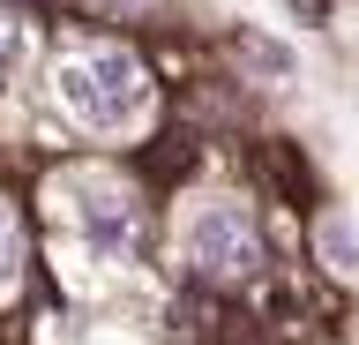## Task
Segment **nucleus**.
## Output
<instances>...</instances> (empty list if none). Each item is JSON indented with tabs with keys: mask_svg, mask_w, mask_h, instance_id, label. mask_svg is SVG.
Wrapping results in <instances>:
<instances>
[{
	"mask_svg": "<svg viewBox=\"0 0 359 345\" xmlns=\"http://www.w3.org/2000/svg\"><path fill=\"white\" fill-rule=\"evenodd\" d=\"M53 98L67 120H83L90 136H120L150 113V75L128 46H83L53 68Z\"/></svg>",
	"mask_w": 359,
	"mask_h": 345,
	"instance_id": "obj_1",
	"label": "nucleus"
},
{
	"mask_svg": "<svg viewBox=\"0 0 359 345\" xmlns=\"http://www.w3.org/2000/svg\"><path fill=\"white\" fill-rule=\"evenodd\" d=\"M187 263H195L202 278H217V285L255 278V263H262V233H255V218H247L240 203L195 210V226H187Z\"/></svg>",
	"mask_w": 359,
	"mask_h": 345,
	"instance_id": "obj_2",
	"label": "nucleus"
},
{
	"mask_svg": "<svg viewBox=\"0 0 359 345\" xmlns=\"http://www.w3.org/2000/svg\"><path fill=\"white\" fill-rule=\"evenodd\" d=\"M83 233H90V248L128 255L135 248V203L120 188H83Z\"/></svg>",
	"mask_w": 359,
	"mask_h": 345,
	"instance_id": "obj_3",
	"label": "nucleus"
},
{
	"mask_svg": "<svg viewBox=\"0 0 359 345\" xmlns=\"http://www.w3.org/2000/svg\"><path fill=\"white\" fill-rule=\"evenodd\" d=\"M15 278H22V226H15V210L0 203V293H15Z\"/></svg>",
	"mask_w": 359,
	"mask_h": 345,
	"instance_id": "obj_4",
	"label": "nucleus"
},
{
	"mask_svg": "<svg viewBox=\"0 0 359 345\" xmlns=\"http://www.w3.org/2000/svg\"><path fill=\"white\" fill-rule=\"evenodd\" d=\"M22 53H30V30H22V15H8V8H0V83L22 68Z\"/></svg>",
	"mask_w": 359,
	"mask_h": 345,
	"instance_id": "obj_5",
	"label": "nucleus"
},
{
	"mask_svg": "<svg viewBox=\"0 0 359 345\" xmlns=\"http://www.w3.org/2000/svg\"><path fill=\"white\" fill-rule=\"evenodd\" d=\"M322 255H337V271H359V240H352V226H344V218H330V226H322Z\"/></svg>",
	"mask_w": 359,
	"mask_h": 345,
	"instance_id": "obj_6",
	"label": "nucleus"
}]
</instances>
